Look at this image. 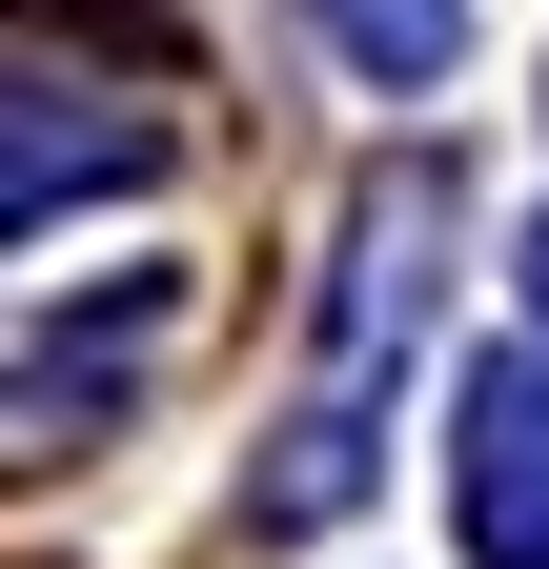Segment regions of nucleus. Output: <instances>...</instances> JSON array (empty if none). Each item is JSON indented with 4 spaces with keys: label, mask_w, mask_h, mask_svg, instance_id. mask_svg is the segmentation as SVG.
I'll return each instance as SVG.
<instances>
[{
    "label": "nucleus",
    "mask_w": 549,
    "mask_h": 569,
    "mask_svg": "<svg viewBox=\"0 0 549 569\" xmlns=\"http://www.w3.org/2000/svg\"><path fill=\"white\" fill-rule=\"evenodd\" d=\"M468 549L489 569H549V387H468Z\"/></svg>",
    "instance_id": "nucleus-1"
}]
</instances>
